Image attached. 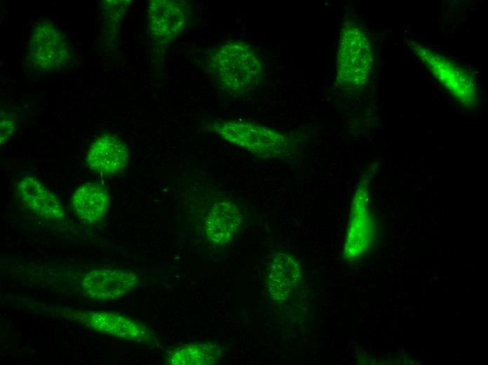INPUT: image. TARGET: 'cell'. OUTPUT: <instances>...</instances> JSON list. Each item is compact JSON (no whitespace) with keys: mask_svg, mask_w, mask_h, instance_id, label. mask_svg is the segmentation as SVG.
<instances>
[{"mask_svg":"<svg viewBox=\"0 0 488 365\" xmlns=\"http://www.w3.org/2000/svg\"><path fill=\"white\" fill-rule=\"evenodd\" d=\"M212 64L219 85L231 93H243L252 90L262 75L259 56L244 42L220 45L212 54Z\"/></svg>","mask_w":488,"mask_h":365,"instance_id":"1","label":"cell"},{"mask_svg":"<svg viewBox=\"0 0 488 365\" xmlns=\"http://www.w3.org/2000/svg\"><path fill=\"white\" fill-rule=\"evenodd\" d=\"M373 53L365 30L355 21L344 22L339 34L336 81L341 87L356 89L370 76Z\"/></svg>","mask_w":488,"mask_h":365,"instance_id":"2","label":"cell"},{"mask_svg":"<svg viewBox=\"0 0 488 365\" xmlns=\"http://www.w3.org/2000/svg\"><path fill=\"white\" fill-rule=\"evenodd\" d=\"M210 127L224 140L255 157H281L288 154L291 149V141L287 135L255 123L219 121Z\"/></svg>","mask_w":488,"mask_h":365,"instance_id":"3","label":"cell"},{"mask_svg":"<svg viewBox=\"0 0 488 365\" xmlns=\"http://www.w3.org/2000/svg\"><path fill=\"white\" fill-rule=\"evenodd\" d=\"M408 46L429 72L459 103L468 108L477 103V89L474 77L445 56L414 41Z\"/></svg>","mask_w":488,"mask_h":365,"instance_id":"4","label":"cell"},{"mask_svg":"<svg viewBox=\"0 0 488 365\" xmlns=\"http://www.w3.org/2000/svg\"><path fill=\"white\" fill-rule=\"evenodd\" d=\"M63 313L71 320L115 338L146 344L156 340L149 327L121 314L83 310H65Z\"/></svg>","mask_w":488,"mask_h":365,"instance_id":"5","label":"cell"},{"mask_svg":"<svg viewBox=\"0 0 488 365\" xmlns=\"http://www.w3.org/2000/svg\"><path fill=\"white\" fill-rule=\"evenodd\" d=\"M189 6L185 2L154 0L148 7L147 23L153 39L166 45L177 39L189 22Z\"/></svg>","mask_w":488,"mask_h":365,"instance_id":"6","label":"cell"},{"mask_svg":"<svg viewBox=\"0 0 488 365\" xmlns=\"http://www.w3.org/2000/svg\"><path fill=\"white\" fill-rule=\"evenodd\" d=\"M29 54L37 68L50 70L67 62L69 46L65 36L53 24L42 21L32 31Z\"/></svg>","mask_w":488,"mask_h":365,"instance_id":"7","label":"cell"},{"mask_svg":"<svg viewBox=\"0 0 488 365\" xmlns=\"http://www.w3.org/2000/svg\"><path fill=\"white\" fill-rule=\"evenodd\" d=\"M137 274L123 269H94L82 280V289L90 298L100 301L118 299L135 289Z\"/></svg>","mask_w":488,"mask_h":365,"instance_id":"8","label":"cell"},{"mask_svg":"<svg viewBox=\"0 0 488 365\" xmlns=\"http://www.w3.org/2000/svg\"><path fill=\"white\" fill-rule=\"evenodd\" d=\"M368 201V185L366 181H363L358 185L352 201L344 248V256L348 258L360 256L370 245L372 220Z\"/></svg>","mask_w":488,"mask_h":365,"instance_id":"9","label":"cell"},{"mask_svg":"<svg viewBox=\"0 0 488 365\" xmlns=\"http://www.w3.org/2000/svg\"><path fill=\"white\" fill-rule=\"evenodd\" d=\"M129 159L130 151L126 144L116 135L105 133L90 145L86 161L93 172L113 176L124 171Z\"/></svg>","mask_w":488,"mask_h":365,"instance_id":"10","label":"cell"},{"mask_svg":"<svg viewBox=\"0 0 488 365\" xmlns=\"http://www.w3.org/2000/svg\"><path fill=\"white\" fill-rule=\"evenodd\" d=\"M241 220L240 211L234 202L226 199L217 201L206 215L203 234L212 244H226L237 232Z\"/></svg>","mask_w":488,"mask_h":365,"instance_id":"11","label":"cell"},{"mask_svg":"<svg viewBox=\"0 0 488 365\" xmlns=\"http://www.w3.org/2000/svg\"><path fill=\"white\" fill-rule=\"evenodd\" d=\"M18 190L22 204L38 216L53 220H60L65 217V209L60 201L38 179L32 176L24 177Z\"/></svg>","mask_w":488,"mask_h":365,"instance_id":"12","label":"cell"},{"mask_svg":"<svg viewBox=\"0 0 488 365\" xmlns=\"http://www.w3.org/2000/svg\"><path fill=\"white\" fill-rule=\"evenodd\" d=\"M301 279L297 260L286 253H278L271 260L267 279L268 293L275 301L285 300Z\"/></svg>","mask_w":488,"mask_h":365,"instance_id":"13","label":"cell"},{"mask_svg":"<svg viewBox=\"0 0 488 365\" xmlns=\"http://www.w3.org/2000/svg\"><path fill=\"white\" fill-rule=\"evenodd\" d=\"M110 196L100 185L89 182L81 185L74 192L72 207L78 218L84 223L95 224L100 221L110 206Z\"/></svg>","mask_w":488,"mask_h":365,"instance_id":"14","label":"cell"},{"mask_svg":"<svg viewBox=\"0 0 488 365\" xmlns=\"http://www.w3.org/2000/svg\"><path fill=\"white\" fill-rule=\"evenodd\" d=\"M221 357L222 350L212 343H190L172 351L166 363L172 365L213 364Z\"/></svg>","mask_w":488,"mask_h":365,"instance_id":"15","label":"cell"},{"mask_svg":"<svg viewBox=\"0 0 488 365\" xmlns=\"http://www.w3.org/2000/svg\"><path fill=\"white\" fill-rule=\"evenodd\" d=\"M13 130L14 121L13 118L8 114L1 111V144H3L9 138Z\"/></svg>","mask_w":488,"mask_h":365,"instance_id":"16","label":"cell"}]
</instances>
